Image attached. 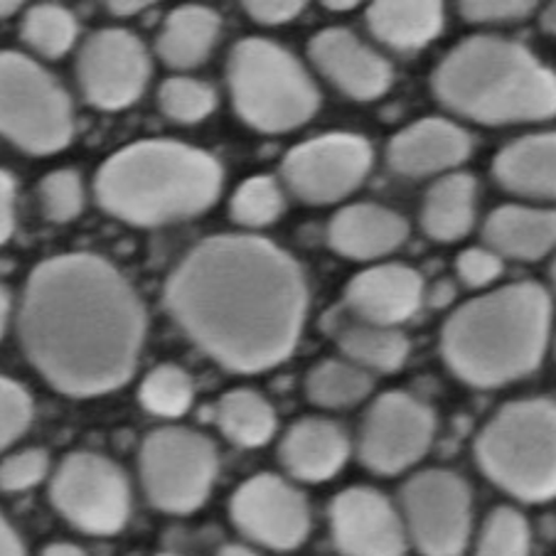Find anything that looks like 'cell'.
<instances>
[{
  "instance_id": "1",
  "label": "cell",
  "mask_w": 556,
  "mask_h": 556,
  "mask_svg": "<svg viewBox=\"0 0 556 556\" xmlns=\"http://www.w3.org/2000/svg\"><path fill=\"white\" fill-rule=\"evenodd\" d=\"M180 330L229 372L258 375L299 345L308 286L295 258L252 235L200 242L165 283Z\"/></svg>"
},
{
  "instance_id": "2",
  "label": "cell",
  "mask_w": 556,
  "mask_h": 556,
  "mask_svg": "<svg viewBox=\"0 0 556 556\" xmlns=\"http://www.w3.org/2000/svg\"><path fill=\"white\" fill-rule=\"evenodd\" d=\"M17 332L30 365L67 396H101L131 379L146 311L131 283L94 254H60L27 276Z\"/></svg>"
},
{
  "instance_id": "3",
  "label": "cell",
  "mask_w": 556,
  "mask_h": 556,
  "mask_svg": "<svg viewBox=\"0 0 556 556\" xmlns=\"http://www.w3.org/2000/svg\"><path fill=\"white\" fill-rule=\"evenodd\" d=\"M552 315V295L534 281L488 291L451 313L441 332V355L470 387L509 384L542 365Z\"/></svg>"
},
{
  "instance_id": "4",
  "label": "cell",
  "mask_w": 556,
  "mask_h": 556,
  "mask_svg": "<svg viewBox=\"0 0 556 556\" xmlns=\"http://www.w3.org/2000/svg\"><path fill=\"white\" fill-rule=\"evenodd\" d=\"M431 89L453 114L485 126L556 116V72L522 42L497 35L458 42L433 70Z\"/></svg>"
},
{
  "instance_id": "5",
  "label": "cell",
  "mask_w": 556,
  "mask_h": 556,
  "mask_svg": "<svg viewBox=\"0 0 556 556\" xmlns=\"http://www.w3.org/2000/svg\"><path fill=\"white\" fill-rule=\"evenodd\" d=\"M222 182V165L200 148L138 141L101 165L94 192L111 217L136 227H161L207 212L219 200Z\"/></svg>"
},
{
  "instance_id": "6",
  "label": "cell",
  "mask_w": 556,
  "mask_h": 556,
  "mask_svg": "<svg viewBox=\"0 0 556 556\" xmlns=\"http://www.w3.org/2000/svg\"><path fill=\"white\" fill-rule=\"evenodd\" d=\"M478 468L522 503L556 497V402H509L476 439Z\"/></svg>"
},
{
  "instance_id": "7",
  "label": "cell",
  "mask_w": 556,
  "mask_h": 556,
  "mask_svg": "<svg viewBox=\"0 0 556 556\" xmlns=\"http://www.w3.org/2000/svg\"><path fill=\"white\" fill-rule=\"evenodd\" d=\"M227 85L237 116L262 134H289L320 106V91L303 64L264 37H247L231 48Z\"/></svg>"
},
{
  "instance_id": "8",
  "label": "cell",
  "mask_w": 556,
  "mask_h": 556,
  "mask_svg": "<svg viewBox=\"0 0 556 556\" xmlns=\"http://www.w3.org/2000/svg\"><path fill=\"white\" fill-rule=\"evenodd\" d=\"M0 136L30 155L60 153L74 136L70 94L21 52H0Z\"/></svg>"
},
{
  "instance_id": "9",
  "label": "cell",
  "mask_w": 556,
  "mask_h": 556,
  "mask_svg": "<svg viewBox=\"0 0 556 556\" xmlns=\"http://www.w3.org/2000/svg\"><path fill=\"white\" fill-rule=\"evenodd\" d=\"M141 483L151 505L168 515H190L205 505L217 480V448L205 433L165 426L146 435Z\"/></svg>"
},
{
  "instance_id": "10",
  "label": "cell",
  "mask_w": 556,
  "mask_h": 556,
  "mask_svg": "<svg viewBox=\"0 0 556 556\" xmlns=\"http://www.w3.org/2000/svg\"><path fill=\"white\" fill-rule=\"evenodd\" d=\"M50 500L72 527L85 534L122 532L131 515L126 472L99 453L79 451L60 460L50 483Z\"/></svg>"
},
{
  "instance_id": "11",
  "label": "cell",
  "mask_w": 556,
  "mask_h": 556,
  "mask_svg": "<svg viewBox=\"0 0 556 556\" xmlns=\"http://www.w3.org/2000/svg\"><path fill=\"white\" fill-rule=\"evenodd\" d=\"M402 520L424 556H460L472 532L470 485L453 470L416 472L402 488Z\"/></svg>"
},
{
  "instance_id": "12",
  "label": "cell",
  "mask_w": 556,
  "mask_h": 556,
  "mask_svg": "<svg viewBox=\"0 0 556 556\" xmlns=\"http://www.w3.org/2000/svg\"><path fill=\"white\" fill-rule=\"evenodd\" d=\"M375 153L357 134H326L291 148L281 178L308 205H332L355 192L372 170Z\"/></svg>"
},
{
  "instance_id": "13",
  "label": "cell",
  "mask_w": 556,
  "mask_h": 556,
  "mask_svg": "<svg viewBox=\"0 0 556 556\" xmlns=\"http://www.w3.org/2000/svg\"><path fill=\"white\" fill-rule=\"evenodd\" d=\"M435 435V414L406 392L377 396L359 426L357 453L377 476H400L429 453Z\"/></svg>"
},
{
  "instance_id": "14",
  "label": "cell",
  "mask_w": 556,
  "mask_h": 556,
  "mask_svg": "<svg viewBox=\"0 0 556 556\" xmlns=\"http://www.w3.org/2000/svg\"><path fill=\"white\" fill-rule=\"evenodd\" d=\"M151 60L146 45L122 27L91 33L77 58V79L81 94L91 106L122 111L141 99Z\"/></svg>"
},
{
  "instance_id": "15",
  "label": "cell",
  "mask_w": 556,
  "mask_h": 556,
  "mask_svg": "<svg viewBox=\"0 0 556 556\" xmlns=\"http://www.w3.org/2000/svg\"><path fill=\"white\" fill-rule=\"evenodd\" d=\"M229 515L247 540L274 552L299 549L311 532L308 500L274 472L244 480L231 495Z\"/></svg>"
},
{
  "instance_id": "16",
  "label": "cell",
  "mask_w": 556,
  "mask_h": 556,
  "mask_svg": "<svg viewBox=\"0 0 556 556\" xmlns=\"http://www.w3.org/2000/svg\"><path fill=\"white\" fill-rule=\"evenodd\" d=\"M330 532L342 556H404L409 544L402 513L375 488H348L332 497Z\"/></svg>"
},
{
  "instance_id": "17",
  "label": "cell",
  "mask_w": 556,
  "mask_h": 556,
  "mask_svg": "<svg viewBox=\"0 0 556 556\" xmlns=\"http://www.w3.org/2000/svg\"><path fill=\"white\" fill-rule=\"evenodd\" d=\"M308 58L323 77L355 101L384 97L394 81L389 60L348 27L320 30L308 42Z\"/></svg>"
},
{
  "instance_id": "18",
  "label": "cell",
  "mask_w": 556,
  "mask_h": 556,
  "mask_svg": "<svg viewBox=\"0 0 556 556\" xmlns=\"http://www.w3.org/2000/svg\"><path fill=\"white\" fill-rule=\"evenodd\" d=\"M426 299L424 276L406 264H379L350 278L345 303L355 320L400 328Z\"/></svg>"
},
{
  "instance_id": "19",
  "label": "cell",
  "mask_w": 556,
  "mask_h": 556,
  "mask_svg": "<svg viewBox=\"0 0 556 556\" xmlns=\"http://www.w3.org/2000/svg\"><path fill=\"white\" fill-rule=\"evenodd\" d=\"M472 153V138L466 128L448 118L429 116L402 128L387 146V163L402 178H429L441 175Z\"/></svg>"
},
{
  "instance_id": "20",
  "label": "cell",
  "mask_w": 556,
  "mask_h": 556,
  "mask_svg": "<svg viewBox=\"0 0 556 556\" xmlns=\"http://www.w3.org/2000/svg\"><path fill=\"white\" fill-rule=\"evenodd\" d=\"M278 458L291 478L303 483H326L345 468L350 439L340 424L320 416H305L286 431Z\"/></svg>"
},
{
  "instance_id": "21",
  "label": "cell",
  "mask_w": 556,
  "mask_h": 556,
  "mask_svg": "<svg viewBox=\"0 0 556 556\" xmlns=\"http://www.w3.org/2000/svg\"><path fill=\"white\" fill-rule=\"evenodd\" d=\"M406 237H409V222L400 212L375 202L342 207L328 227L332 252L355 262H372L392 254L406 242Z\"/></svg>"
},
{
  "instance_id": "22",
  "label": "cell",
  "mask_w": 556,
  "mask_h": 556,
  "mask_svg": "<svg viewBox=\"0 0 556 556\" xmlns=\"http://www.w3.org/2000/svg\"><path fill=\"white\" fill-rule=\"evenodd\" d=\"M493 178L527 200L556 202V131L530 134L493 157Z\"/></svg>"
},
{
  "instance_id": "23",
  "label": "cell",
  "mask_w": 556,
  "mask_h": 556,
  "mask_svg": "<svg viewBox=\"0 0 556 556\" xmlns=\"http://www.w3.org/2000/svg\"><path fill=\"white\" fill-rule=\"evenodd\" d=\"M483 239L503 258L540 262L556 249V207H497L485 219Z\"/></svg>"
},
{
  "instance_id": "24",
  "label": "cell",
  "mask_w": 556,
  "mask_h": 556,
  "mask_svg": "<svg viewBox=\"0 0 556 556\" xmlns=\"http://www.w3.org/2000/svg\"><path fill=\"white\" fill-rule=\"evenodd\" d=\"M367 27L396 52H414L433 42L446 25L443 3L435 0H377L367 8Z\"/></svg>"
},
{
  "instance_id": "25",
  "label": "cell",
  "mask_w": 556,
  "mask_h": 556,
  "mask_svg": "<svg viewBox=\"0 0 556 556\" xmlns=\"http://www.w3.org/2000/svg\"><path fill=\"white\" fill-rule=\"evenodd\" d=\"M222 33V17L207 5H180L168 13L155 50L173 70H194L210 58Z\"/></svg>"
},
{
  "instance_id": "26",
  "label": "cell",
  "mask_w": 556,
  "mask_h": 556,
  "mask_svg": "<svg viewBox=\"0 0 556 556\" xmlns=\"http://www.w3.org/2000/svg\"><path fill=\"white\" fill-rule=\"evenodd\" d=\"M478 182L470 173H448L435 180L421 205V227L435 242H458L476 225Z\"/></svg>"
},
{
  "instance_id": "27",
  "label": "cell",
  "mask_w": 556,
  "mask_h": 556,
  "mask_svg": "<svg viewBox=\"0 0 556 556\" xmlns=\"http://www.w3.org/2000/svg\"><path fill=\"white\" fill-rule=\"evenodd\" d=\"M338 348L352 365L367 372L392 375L409 359V338L400 328L372 326V323L355 320L340 330Z\"/></svg>"
},
{
  "instance_id": "28",
  "label": "cell",
  "mask_w": 556,
  "mask_h": 556,
  "mask_svg": "<svg viewBox=\"0 0 556 556\" xmlns=\"http://www.w3.org/2000/svg\"><path fill=\"white\" fill-rule=\"evenodd\" d=\"M219 431L242 448H262L276 433V412L254 389H231L215 406Z\"/></svg>"
},
{
  "instance_id": "29",
  "label": "cell",
  "mask_w": 556,
  "mask_h": 556,
  "mask_svg": "<svg viewBox=\"0 0 556 556\" xmlns=\"http://www.w3.org/2000/svg\"><path fill=\"white\" fill-rule=\"evenodd\" d=\"M372 375L350 359H323L305 377V394L323 409H350L372 394Z\"/></svg>"
},
{
  "instance_id": "30",
  "label": "cell",
  "mask_w": 556,
  "mask_h": 556,
  "mask_svg": "<svg viewBox=\"0 0 556 556\" xmlns=\"http://www.w3.org/2000/svg\"><path fill=\"white\" fill-rule=\"evenodd\" d=\"M23 40L35 52L48 60H60L67 54L79 35V23L72 11L58 3L33 5L21 25Z\"/></svg>"
},
{
  "instance_id": "31",
  "label": "cell",
  "mask_w": 556,
  "mask_h": 556,
  "mask_svg": "<svg viewBox=\"0 0 556 556\" xmlns=\"http://www.w3.org/2000/svg\"><path fill=\"white\" fill-rule=\"evenodd\" d=\"M141 406L161 419H178L194 402L192 377L178 365H157L146 375L138 389Z\"/></svg>"
},
{
  "instance_id": "32",
  "label": "cell",
  "mask_w": 556,
  "mask_h": 556,
  "mask_svg": "<svg viewBox=\"0 0 556 556\" xmlns=\"http://www.w3.org/2000/svg\"><path fill=\"white\" fill-rule=\"evenodd\" d=\"M286 212V198L281 185L271 175L247 178L231 194L229 215L237 225L258 229L268 227Z\"/></svg>"
},
{
  "instance_id": "33",
  "label": "cell",
  "mask_w": 556,
  "mask_h": 556,
  "mask_svg": "<svg viewBox=\"0 0 556 556\" xmlns=\"http://www.w3.org/2000/svg\"><path fill=\"white\" fill-rule=\"evenodd\" d=\"M532 532L515 507H495L478 534L476 556H530Z\"/></svg>"
},
{
  "instance_id": "34",
  "label": "cell",
  "mask_w": 556,
  "mask_h": 556,
  "mask_svg": "<svg viewBox=\"0 0 556 556\" xmlns=\"http://www.w3.org/2000/svg\"><path fill=\"white\" fill-rule=\"evenodd\" d=\"M157 104L170 122L200 124L217 109V91L200 79L173 77L157 89Z\"/></svg>"
},
{
  "instance_id": "35",
  "label": "cell",
  "mask_w": 556,
  "mask_h": 556,
  "mask_svg": "<svg viewBox=\"0 0 556 556\" xmlns=\"http://www.w3.org/2000/svg\"><path fill=\"white\" fill-rule=\"evenodd\" d=\"M42 212L50 222H72L85 210V188H81L79 173L54 170L40 180Z\"/></svg>"
},
{
  "instance_id": "36",
  "label": "cell",
  "mask_w": 556,
  "mask_h": 556,
  "mask_svg": "<svg viewBox=\"0 0 556 556\" xmlns=\"http://www.w3.org/2000/svg\"><path fill=\"white\" fill-rule=\"evenodd\" d=\"M33 400L23 384L0 375V451H5L33 424Z\"/></svg>"
},
{
  "instance_id": "37",
  "label": "cell",
  "mask_w": 556,
  "mask_h": 556,
  "mask_svg": "<svg viewBox=\"0 0 556 556\" xmlns=\"http://www.w3.org/2000/svg\"><path fill=\"white\" fill-rule=\"evenodd\" d=\"M50 472V456L42 448H25L0 460V490L3 493H25L40 485Z\"/></svg>"
},
{
  "instance_id": "38",
  "label": "cell",
  "mask_w": 556,
  "mask_h": 556,
  "mask_svg": "<svg viewBox=\"0 0 556 556\" xmlns=\"http://www.w3.org/2000/svg\"><path fill=\"white\" fill-rule=\"evenodd\" d=\"M505 271L503 256L490 247H468L456 256V274L468 289H485Z\"/></svg>"
},
{
  "instance_id": "39",
  "label": "cell",
  "mask_w": 556,
  "mask_h": 556,
  "mask_svg": "<svg viewBox=\"0 0 556 556\" xmlns=\"http://www.w3.org/2000/svg\"><path fill=\"white\" fill-rule=\"evenodd\" d=\"M534 8L536 3L530 0H466V3H458V13L468 23L495 25L525 21L534 13Z\"/></svg>"
},
{
  "instance_id": "40",
  "label": "cell",
  "mask_w": 556,
  "mask_h": 556,
  "mask_svg": "<svg viewBox=\"0 0 556 556\" xmlns=\"http://www.w3.org/2000/svg\"><path fill=\"white\" fill-rule=\"evenodd\" d=\"M247 15L258 25H283L291 23L305 11L301 0H252L244 3Z\"/></svg>"
},
{
  "instance_id": "41",
  "label": "cell",
  "mask_w": 556,
  "mask_h": 556,
  "mask_svg": "<svg viewBox=\"0 0 556 556\" xmlns=\"http://www.w3.org/2000/svg\"><path fill=\"white\" fill-rule=\"evenodd\" d=\"M15 229V180L11 173L0 170V244L11 239Z\"/></svg>"
},
{
  "instance_id": "42",
  "label": "cell",
  "mask_w": 556,
  "mask_h": 556,
  "mask_svg": "<svg viewBox=\"0 0 556 556\" xmlns=\"http://www.w3.org/2000/svg\"><path fill=\"white\" fill-rule=\"evenodd\" d=\"M456 283L451 281V278H441V281H435L429 291H426V299L424 303H429L433 311H441V308H448V305L456 301Z\"/></svg>"
},
{
  "instance_id": "43",
  "label": "cell",
  "mask_w": 556,
  "mask_h": 556,
  "mask_svg": "<svg viewBox=\"0 0 556 556\" xmlns=\"http://www.w3.org/2000/svg\"><path fill=\"white\" fill-rule=\"evenodd\" d=\"M0 556H25L23 540L3 515H0Z\"/></svg>"
},
{
  "instance_id": "44",
  "label": "cell",
  "mask_w": 556,
  "mask_h": 556,
  "mask_svg": "<svg viewBox=\"0 0 556 556\" xmlns=\"http://www.w3.org/2000/svg\"><path fill=\"white\" fill-rule=\"evenodd\" d=\"M42 556H87V552L72 542H54L45 546Z\"/></svg>"
},
{
  "instance_id": "45",
  "label": "cell",
  "mask_w": 556,
  "mask_h": 556,
  "mask_svg": "<svg viewBox=\"0 0 556 556\" xmlns=\"http://www.w3.org/2000/svg\"><path fill=\"white\" fill-rule=\"evenodd\" d=\"M146 5L148 3H134V0H114V3H109V13L118 17H131L141 13Z\"/></svg>"
},
{
  "instance_id": "46",
  "label": "cell",
  "mask_w": 556,
  "mask_h": 556,
  "mask_svg": "<svg viewBox=\"0 0 556 556\" xmlns=\"http://www.w3.org/2000/svg\"><path fill=\"white\" fill-rule=\"evenodd\" d=\"M540 23H542V30L546 35H554L556 37V0L544 8L542 15H540Z\"/></svg>"
},
{
  "instance_id": "47",
  "label": "cell",
  "mask_w": 556,
  "mask_h": 556,
  "mask_svg": "<svg viewBox=\"0 0 556 556\" xmlns=\"http://www.w3.org/2000/svg\"><path fill=\"white\" fill-rule=\"evenodd\" d=\"M8 318H11V295H8V291L0 286V338H3L5 332Z\"/></svg>"
},
{
  "instance_id": "48",
  "label": "cell",
  "mask_w": 556,
  "mask_h": 556,
  "mask_svg": "<svg viewBox=\"0 0 556 556\" xmlns=\"http://www.w3.org/2000/svg\"><path fill=\"white\" fill-rule=\"evenodd\" d=\"M217 556H258V554L247 549V546H242V544H227V546H222Z\"/></svg>"
},
{
  "instance_id": "49",
  "label": "cell",
  "mask_w": 556,
  "mask_h": 556,
  "mask_svg": "<svg viewBox=\"0 0 556 556\" xmlns=\"http://www.w3.org/2000/svg\"><path fill=\"white\" fill-rule=\"evenodd\" d=\"M17 8H21V3H13V0H5V3H0V21H3V17L15 15Z\"/></svg>"
},
{
  "instance_id": "50",
  "label": "cell",
  "mask_w": 556,
  "mask_h": 556,
  "mask_svg": "<svg viewBox=\"0 0 556 556\" xmlns=\"http://www.w3.org/2000/svg\"><path fill=\"white\" fill-rule=\"evenodd\" d=\"M326 8H330V11H352V8H357V3H326Z\"/></svg>"
},
{
  "instance_id": "51",
  "label": "cell",
  "mask_w": 556,
  "mask_h": 556,
  "mask_svg": "<svg viewBox=\"0 0 556 556\" xmlns=\"http://www.w3.org/2000/svg\"><path fill=\"white\" fill-rule=\"evenodd\" d=\"M552 281L556 286V258H554V264H552Z\"/></svg>"
},
{
  "instance_id": "52",
  "label": "cell",
  "mask_w": 556,
  "mask_h": 556,
  "mask_svg": "<svg viewBox=\"0 0 556 556\" xmlns=\"http://www.w3.org/2000/svg\"><path fill=\"white\" fill-rule=\"evenodd\" d=\"M157 556H178V554H157Z\"/></svg>"
}]
</instances>
